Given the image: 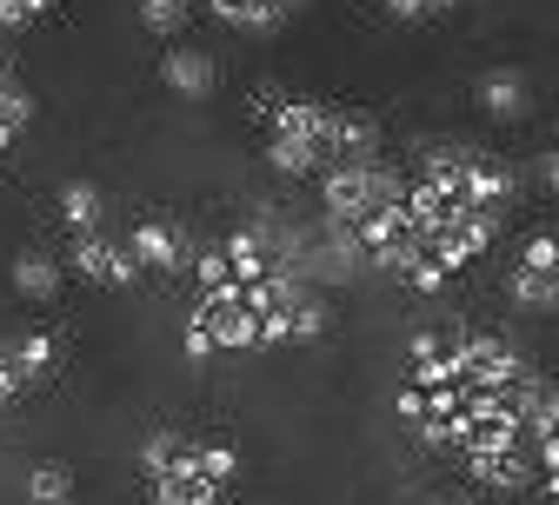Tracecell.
Masks as SVG:
<instances>
[{"mask_svg":"<svg viewBox=\"0 0 559 505\" xmlns=\"http://www.w3.org/2000/svg\"><path fill=\"white\" fill-rule=\"evenodd\" d=\"M393 412L427 453L460 459L479 492H526L539 485V446L559 412V380L546 366L460 320L419 326L400 352Z\"/></svg>","mask_w":559,"mask_h":505,"instance_id":"1","label":"cell"},{"mask_svg":"<svg viewBox=\"0 0 559 505\" xmlns=\"http://www.w3.org/2000/svg\"><path fill=\"white\" fill-rule=\"evenodd\" d=\"M333 326L326 293L294 273L287 220H247L227 240L200 247L193 260V313L180 326L187 359H234V352H280L313 346Z\"/></svg>","mask_w":559,"mask_h":505,"instance_id":"2","label":"cell"},{"mask_svg":"<svg viewBox=\"0 0 559 505\" xmlns=\"http://www.w3.org/2000/svg\"><path fill=\"white\" fill-rule=\"evenodd\" d=\"M140 485L147 505H227L240 485V446L193 425H154L140 440Z\"/></svg>","mask_w":559,"mask_h":505,"instance_id":"3","label":"cell"},{"mask_svg":"<svg viewBox=\"0 0 559 505\" xmlns=\"http://www.w3.org/2000/svg\"><path fill=\"white\" fill-rule=\"evenodd\" d=\"M326 120H333V100H313V94H266V167L280 180H320L333 167V147H326Z\"/></svg>","mask_w":559,"mask_h":505,"instance_id":"4","label":"cell"},{"mask_svg":"<svg viewBox=\"0 0 559 505\" xmlns=\"http://www.w3.org/2000/svg\"><path fill=\"white\" fill-rule=\"evenodd\" d=\"M406 200V173L380 154V160H346V167H326L320 173V220L326 227H346L360 233L373 227L380 213H393Z\"/></svg>","mask_w":559,"mask_h":505,"instance_id":"5","label":"cell"},{"mask_svg":"<svg viewBox=\"0 0 559 505\" xmlns=\"http://www.w3.org/2000/svg\"><path fill=\"white\" fill-rule=\"evenodd\" d=\"M507 300L520 313H559V227L533 233L507 273Z\"/></svg>","mask_w":559,"mask_h":505,"instance_id":"6","label":"cell"},{"mask_svg":"<svg viewBox=\"0 0 559 505\" xmlns=\"http://www.w3.org/2000/svg\"><path fill=\"white\" fill-rule=\"evenodd\" d=\"M67 273H81L87 286H107V293H127V286H140V260L127 247V233H81L74 253H67Z\"/></svg>","mask_w":559,"mask_h":505,"instance_id":"7","label":"cell"},{"mask_svg":"<svg viewBox=\"0 0 559 505\" xmlns=\"http://www.w3.org/2000/svg\"><path fill=\"white\" fill-rule=\"evenodd\" d=\"M127 247H133L140 273H193V260H200L193 233H187L180 220H160V213L133 220V227H127Z\"/></svg>","mask_w":559,"mask_h":505,"instance_id":"8","label":"cell"},{"mask_svg":"<svg viewBox=\"0 0 559 505\" xmlns=\"http://www.w3.org/2000/svg\"><path fill=\"white\" fill-rule=\"evenodd\" d=\"M160 87H167L174 100H214L221 60L206 53V47H167V53H160Z\"/></svg>","mask_w":559,"mask_h":505,"instance_id":"9","label":"cell"},{"mask_svg":"<svg viewBox=\"0 0 559 505\" xmlns=\"http://www.w3.org/2000/svg\"><path fill=\"white\" fill-rule=\"evenodd\" d=\"M473 100H479V113H493V120H526L533 113V74H526V67H486Z\"/></svg>","mask_w":559,"mask_h":505,"instance_id":"10","label":"cell"},{"mask_svg":"<svg viewBox=\"0 0 559 505\" xmlns=\"http://www.w3.org/2000/svg\"><path fill=\"white\" fill-rule=\"evenodd\" d=\"M8 279H14V293L21 300H53L60 286H67V266L53 260V253H40V247H27V253H14V266H8Z\"/></svg>","mask_w":559,"mask_h":505,"instance_id":"11","label":"cell"},{"mask_svg":"<svg viewBox=\"0 0 559 505\" xmlns=\"http://www.w3.org/2000/svg\"><path fill=\"white\" fill-rule=\"evenodd\" d=\"M206 14H214L221 27H234V34H253V40H266V34L287 27L280 0H206Z\"/></svg>","mask_w":559,"mask_h":505,"instance_id":"12","label":"cell"},{"mask_svg":"<svg viewBox=\"0 0 559 505\" xmlns=\"http://www.w3.org/2000/svg\"><path fill=\"white\" fill-rule=\"evenodd\" d=\"M60 220H67V233H100V220H107V193L94 187V180H67L60 187Z\"/></svg>","mask_w":559,"mask_h":505,"instance_id":"13","label":"cell"},{"mask_svg":"<svg viewBox=\"0 0 559 505\" xmlns=\"http://www.w3.org/2000/svg\"><path fill=\"white\" fill-rule=\"evenodd\" d=\"M27 505H74V492H81V479H74V466L67 459H40V466H27Z\"/></svg>","mask_w":559,"mask_h":505,"instance_id":"14","label":"cell"},{"mask_svg":"<svg viewBox=\"0 0 559 505\" xmlns=\"http://www.w3.org/2000/svg\"><path fill=\"white\" fill-rule=\"evenodd\" d=\"M140 27H147L154 40H180L187 34V21H193V0H140Z\"/></svg>","mask_w":559,"mask_h":505,"instance_id":"15","label":"cell"},{"mask_svg":"<svg viewBox=\"0 0 559 505\" xmlns=\"http://www.w3.org/2000/svg\"><path fill=\"white\" fill-rule=\"evenodd\" d=\"M453 8H466V0H380L386 21H440V14H453Z\"/></svg>","mask_w":559,"mask_h":505,"instance_id":"16","label":"cell"},{"mask_svg":"<svg viewBox=\"0 0 559 505\" xmlns=\"http://www.w3.org/2000/svg\"><path fill=\"white\" fill-rule=\"evenodd\" d=\"M47 8H53V0H0V27H14V34H21V27H34Z\"/></svg>","mask_w":559,"mask_h":505,"instance_id":"17","label":"cell"},{"mask_svg":"<svg viewBox=\"0 0 559 505\" xmlns=\"http://www.w3.org/2000/svg\"><path fill=\"white\" fill-rule=\"evenodd\" d=\"M539 187L559 200V147H546V154H539Z\"/></svg>","mask_w":559,"mask_h":505,"instance_id":"18","label":"cell"},{"mask_svg":"<svg viewBox=\"0 0 559 505\" xmlns=\"http://www.w3.org/2000/svg\"><path fill=\"white\" fill-rule=\"evenodd\" d=\"M307 8H313V0H280V14H287V21H300Z\"/></svg>","mask_w":559,"mask_h":505,"instance_id":"19","label":"cell"},{"mask_svg":"<svg viewBox=\"0 0 559 505\" xmlns=\"http://www.w3.org/2000/svg\"><path fill=\"white\" fill-rule=\"evenodd\" d=\"M419 505H466L460 492H433V498H419Z\"/></svg>","mask_w":559,"mask_h":505,"instance_id":"20","label":"cell"},{"mask_svg":"<svg viewBox=\"0 0 559 505\" xmlns=\"http://www.w3.org/2000/svg\"><path fill=\"white\" fill-rule=\"evenodd\" d=\"M552 147H559V120H552Z\"/></svg>","mask_w":559,"mask_h":505,"instance_id":"21","label":"cell"}]
</instances>
